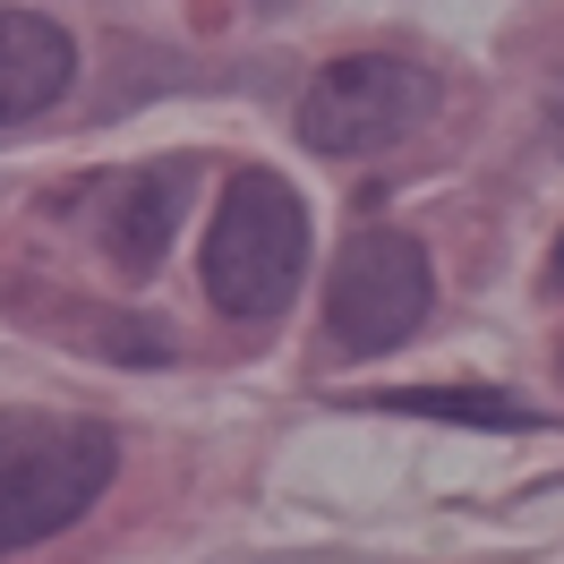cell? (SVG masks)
<instances>
[{
    "label": "cell",
    "mask_w": 564,
    "mask_h": 564,
    "mask_svg": "<svg viewBox=\"0 0 564 564\" xmlns=\"http://www.w3.org/2000/svg\"><path fill=\"white\" fill-rule=\"evenodd\" d=\"M436 111V77L393 52H351L325 61L300 95V138L317 154H393V145Z\"/></svg>",
    "instance_id": "obj_3"
},
{
    "label": "cell",
    "mask_w": 564,
    "mask_h": 564,
    "mask_svg": "<svg viewBox=\"0 0 564 564\" xmlns=\"http://www.w3.org/2000/svg\"><path fill=\"white\" fill-rule=\"evenodd\" d=\"M172 223H180V172H129L95 188V240L120 274H145V265H163V248H172Z\"/></svg>",
    "instance_id": "obj_6"
},
{
    "label": "cell",
    "mask_w": 564,
    "mask_h": 564,
    "mask_svg": "<svg viewBox=\"0 0 564 564\" xmlns=\"http://www.w3.org/2000/svg\"><path fill=\"white\" fill-rule=\"evenodd\" d=\"M436 265L411 231H359L325 274V334L334 351H393L427 325Z\"/></svg>",
    "instance_id": "obj_4"
},
{
    "label": "cell",
    "mask_w": 564,
    "mask_h": 564,
    "mask_svg": "<svg viewBox=\"0 0 564 564\" xmlns=\"http://www.w3.org/2000/svg\"><path fill=\"white\" fill-rule=\"evenodd\" d=\"M77 77V43L35 18V9H0V129H18V120H35L69 95Z\"/></svg>",
    "instance_id": "obj_5"
},
{
    "label": "cell",
    "mask_w": 564,
    "mask_h": 564,
    "mask_svg": "<svg viewBox=\"0 0 564 564\" xmlns=\"http://www.w3.org/2000/svg\"><path fill=\"white\" fill-rule=\"evenodd\" d=\"M556 282H564V240H556Z\"/></svg>",
    "instance_id": "obj_8"
},
{
    "label": "cell",
    "mask_w": 564,
    "mask_h": 564,
    "mask_svg": "<svg viewBox=\"0 0 564 564\" xmlns=\"http://www.w3.org/2000/svg\"><path fill=\"white\" fill-rule=\"evenodd\" d=\"M120 436L69 411H0V556L43 547L104 505Z\"/></svg>",
    "instance_id": "obj_1"
},
{
    "label": "cell",
    "mask_w": 564,
    "mask_h": 564,
    "mask_svg": "<svg viewBox=\"0 0 564 564\" xmlns=\"http://www.w3.org/2000/svg\"><path fill=\"white\" fill-rule=\"evenodd\" d=\"M308 274V197L282 172H231L206 231V300L231 325H265L291 308Z\"/></svg>",
    "instance_id": "obj_2"
},
{
    "label": "cell",
    "mask_w": 564,
    "mask_h": 564,
    "mask_svg": "<svg viewBox=\"0 0 564 564\" xmlns=\"http://www.w3.org/2000/svg\"><path fill=\"white\" fill-rule=\"evenodd\" d=\"M368 411H411V420H454V427H547L530 402L513 393H470V386H393V393H368Z\"/></svg>",
    "instance_id": "obj_7"
}]
</instances>
